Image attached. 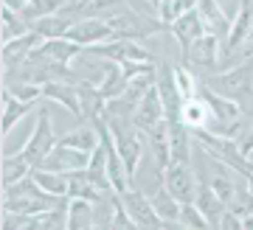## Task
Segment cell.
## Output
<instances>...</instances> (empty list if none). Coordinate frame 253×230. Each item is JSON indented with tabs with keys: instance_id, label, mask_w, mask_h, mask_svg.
I'll return each mask as SVG.
<instances>
[{
	"instance_id": "4fadbf2b",
	"label": "cell",
	"mask_w": 253,
	"mask_h": 230,
	"mask_svg": "<svg viewBox=\"0 0 253 230\" xmlns=\"http://www.w3.org/2000/svg\"><path fill=\"white\" fill-rule=\"evenodd\" d=\"M42 98L48 101H56V104H62L68 113H73L76 118H84L82 115V98H79V84H73V81H45L42 84Z\"/></svg>"
},
{
	"instance_id": "30bf717a",
	"label": "cell",
	"mask_w": 253,
	"mask_h": 230,
	"mask_svg": "<svg viewBox=\"0 0 253 230\" xmlns=\"http://www.w3.org/2000/svg\"><path fill=\"white\" fill-rule=\"evenodd\" d=\"M42 42H45V37L40 34V31H34V28H31V31H26L23 37L6 39V42H3V62H6V68L23 65Z\"/></svg>"
},
{
	"instance_id": "ac0fdd59",
	"label": "cell",
	"mask_w": 253,
	"mask_h": 230,
	"mask_svg": "<svg viewBox=\"0 0 253 230\" xmlns=\"http://www.w3.org/2000/svg\"><path fill=\"white\" fill-rule=\"evenodd\" d=\"M34 104L37 101H23V98H17L9 87L3 90V135H6V138H9L11 129L34 110Z\"/></svg>"
},
{
	"instance_id": "7c38bea8",
	"label": "cell",
	"mask_w": 253,
	"mask_h": 230,
	"mask_svg": "<svg viewBox=\"0 0 253 230\" xmlns=\"http://www.w3.org/2000/svg\"><path fill=\"white\" fill-rule=\"evenodd\" d=\"M169 31H172V37L177 39L180 51L186 53L189 45L208 31V26H206V20H203V14H200V9H191L189 14H183L180 20H174L172 26H169Z\"/></svg>"
},
{
	"instance_id": "f1b7e54d",
	"label": "cell",
	"mask_w": 253,
	"mask_h": 230,
	"mask_svg": "<svg viewBox=\"0 0 253 230\" xmlns=\"http://www.w3.org/2000/svg\"><path fill=\"white\" fill-rule=\"evenodd\" d=\"M177 225H180V228H191V230H206V228H211V222L206 219V213L200 211L194 202H183Z\"/></svg>"
},
{
	"instance_id": "d590c367",
	"label": "cell",
	"mask_w": 253,
	"mask_h": 230,
	"mask_svg": "<svg viewBox=\"0 0 253 230\" xmlns=\"http://www.w3.org/2000/svg\"><path fill=\"white\" fill-rule=\"evenodd\" d=\"M251 39H253V31H251Z\"/></svg>"
},
{
	"instance_id": "9a60e30c",
	"label": "cell",
	"mask_w": 253,
	"mask_h": 230,
	"mask_svg": "<svg viewBox=\"0 0 253 230\" xmlns=\"http://www.w3.org/2000/svg\"><path fill=\"white\" fill-rule=\"evenodd\" d=\"M194 205H197L200 211L206 213V219L211 222V228H217L219 225V216L225 213L228 205L219 199V194L211 188V183L208 180H200V186H197V196H194Z\"/></svg>"
},
{
	"instance_id": "e0dca14e",
	"label": "cell",
	"mask_w": 253,
	"mask_h": 230,
	"mask_svg": "<svg viewBox=\"0 0 253 230\" xmlns=\"http://www.w3.org/2000/svg\"><path fill=\"white\" fill-rule=\"evenodd\" d=\"M121 3H124V0H68L62 9H59V14H65V17H71V20L99 17L101 11L116 9Z\"/></svg>"
},
{
	"instance_id": "7402d4cb",
	"label": "cell",
	"mask_w": 253,
	"mask_h": 230,
	"mask_svg": "<svg viewBox=\"0 0 253 230\" xmlns=\"http://www.w3.org/2000/svg\"><path fill=\"white\" fill-rule=\"evenodd\" d=\"M76 23V20L71 17H65V14H45V17H40L31 23V28L34 31H40V34L45 37V39H59V37H65L68 31H71V26Z\"/></svg>"
},
{
	"instance_id": "8992f818",
	"label": "cell",
	"mask_w": 253,
	"mask_h": 230,
	"mask_svg": "<svg viewBox=\"0 0 253 230\" xmlns=\"http://www.w3.org/2000/svg\"><path fill=\"white\" fill-rule=\"evenodd\" d=\"M163 186L169 188L180 202H194V196H197V186L200 180L194 174V168L191 163H183V160H172L169 166H166V177H163Z\"/></svg>"
},
{
	"instance_id": "836d02e7",
	"label": "cell",
	"mask_w": 253,
	"mask_h": 230,
	"mask_svg": "<svg viewBox=\"0 0 253 230\" xmlns=\"http://www.w3.org/2000/svg\"><path fill=\"white\" fill-rule=\"evenodd\" d=\"M149 3H152V6H155V9H158V3H161V0H149Z\"/></svg>"
},
{
	"instance_id": "4dcf8cb0",
	"label": "cell",
	"mask_w": 253,
	"mask_h": 230,
	"mask_svg": "<svg viewBox=\"0 0 253 230\" xmlns=\"http://www.w3.org/2000/svg\"><path fill=\"white\" fill-rule=\"evenodd\" d=\"M219 230H242V216L236 211H231V208H225V213L219 216Z\"/></svg>"
},
{
	"instance_id": "603a6c76",
	"label": "cell",
	"mask_w": 253,
	"mask_h": 230,
	"mask_svg": "<svg viewBox=\"0 0 253 230\" xmlns=\"http://www.w3.org/2000/svg\"><path fill=\"white\" fill-rule=\"evenodd\" d=\"M56 143H62V146H73V149H82V152H96V146L101 143V135H99V126H79V129H73L68 132L65 138H59Z\"/></svg>"
},
{
	"instance_id": "d6a6232c",
	"label": "cell",
	"mask_w": 253,
	"mask_h": 230,
	"mask_svg": "<svg viewBox=\"0 0 253 230\" xmlns=\"http://www.w3.org/2000/svg\"><path fill=\"white\" fill-rule=\"evenodd\" d=\"M242 230H253V211L242 216Z\"/></svg>"
},
{
	"instance_id": "7a4b0ae2",
	"label": "cell",
	"mask_w": 253,
	"mask_h": 230,
	"mask_svg": "<svg viewBox=\"0 0 253 230\" xmlns=\"http://www.w3.org/2000/svg\"><path fill=\"white\" fill-rule=\"evenodd\" d=\"M104 20H107V26L113 28L116 37H121V39H144V37L161 34L163 28H166L161 23V17L144 14V11L132 9V6H126V3L110 9L107 14H104Z\"/></svg>"
},
{
	"instance_id": "8fae6325",
	"label": "cell",
	"mask_w": 253,
	"mask_h": 230,
	"mask_svg": "<svg viewBox=\"0 0 253 230\" xmlns=\"http://www.w3.org/2000/svg\"><path fill=\"white\" fill-rule=\"evenodd\" d=\"M183 59L191 65H197V68H217L219 62V37L211 34V31H206V34L200 37V39H194V42L189 45V51L183 53Z\"/></svg>"
},
{
	"instance_id": "e575fe53",
	"label": "cell",
	"mask_w": 253,
	"mask_h": 230,
	"mask_svg": "<svg viewBox=\"0 0 253 230\" xmlns=\"http://www.w3.org/2000/svg\"><path fill=\"white\" fill-rule=\"evenodd\" d=\"M248 160H251V163H253V152H251V154H248Z\"/></svg>"
},
{
	"instance_id": "83f0119b",
	"label": "cell",
	"mask_w": 253,
	"mask_h": 230,
	"mask_svg": "<svg viewBox=\"0 0 253 230\" xmlns=\"http://www.w3.org/2000/svg\"><path fill=\"white\" fill-rule=\"evenodd\" d=\"M172 76H174V87H177V93L183 96V101L197 96V79H194V73H191L186 65H174Z\"/></svg>"
},
{
	"instance_id": "5bb4252c",
	"label": "cell",
	"mask_w": 253,
	"mask_h": 230,
	"mask_svg": "<svg viewBox=\"0 0 253 230\" xmlns=\"http://www.w3.org/2000/svg\"><path fill=\"white\" fill-rule=\"evenodd\" d=\"M253 31V9H251V0H239V9H236V17L231 23V31H228L225 39V51H236L242 48L245 39L251 37Z\"/></svg>"
},
{
	"instance_id": "6da1fadb",
	"label": "cell",
	"mask_w": 253,
	"mask_h": 230,
	"mask_svg": "<svg viewBox=\"0 0 253 230\" xmlns=\"http://www.w3.org/2000/svg\"><path fill=\"white\" fill-rule=\"evenodd\" d=\"M68 196H54L42 191V186L37 183L31 174L23 177L14 186L3 188V211L6 213H23V216H31V213L48 211V208H56V205H65Z\"/></svg>"
},
{
	"instance_id": "d6986e66",
	"label": "cell",
	"mask_w": 253,
	"mask_h": 230,
	"mask_svg": "<svg viewBox=\"0 0 253 230\" xmlns=\"http://www.w3.org/2000/svg\"><path fill=\"white\" fill-rule=\"evenodd\" d=\"M197 9L206 20V26L211 34H217L219 39H228V31H231V23L234 20L225 14V9L219 6L217 0H197Z\"/></svg>"
},
{
	"instance_id": "ba28073f",
	"label": "cell",
	"mask_w": 253,
	"mask_h": 230,
	"mask_svg": "<svg viewBox=\"0 0 253 230\" xmlns=\"http://www.w3.org/2000/svg\"><path fill=\"white\" fill-rule=\"evenodd\" d=\"M90 154L93 152H82V149H73V146H62L56 143L54 152L48 154L40 168H51V171H62V174H71V171H79V168H87L90 163Z\"/></svg>"
},
{
	"instance_id": "f546056e",
	"label": "cell",
	"mask_w": 253,
	"mask_h": 230,
	"mask_svg": "<svg viewBox=\"0 0 253 230\" xmlns=\"http://www.w3.org/2000/svg\"><path fill=\"white\" fill-rule=\"evenodd\" d=\"M11 93L23 101H40L42 98V84H34V81H20L11 87Z\"/></svg>"
},
{
	"instance_id": "d4e9b609",
	"label": "cell",
	"mask_w": 253,
	"mask_h": 230,
	"mask_svg": "<svg viewBox=\"0 0 253 230\" xmlns=\"http://www.w3.org/2000/svg\"><path fill=\"white\" fill-rule=\"evenodd\" d=\"M31 171H34V166H31L20 152L17 154H6V157H3V188L20 183V180L28 177Z\"/></svg>"
},
{
	"instance_id": "4316f807",
	"label": "cell",
	"mask_w": 253,
	"mask_h": 230,
	"mask_svg": "<svg viewBox=\"0 0 253 230\" xmlns=\"http://www.w3.org/2000/svg\"><path fill=\"white\" fill-rule=\"evenodd\" d=\"M26 31H31V23L20 11L3 6V42L6 39H14V37H23Z\"/></svg>"
},
{
	"instance_id": "44dd1931",
	"label": "cell",
	"mask_w": 253,
	"mask_h": 230,
	"mask_svg": "<svg viewBox=\"0 0 253 230\" xmlns=\"http://www.w3.org/2000/svg\"><path fill=\"white\" fill-rule=\"evenodd\" d=\"M180 121L189 126L191 132H194V129H203V126L211 121V110H208L206 98H203V96L186 98L183 107H180Z\"/></svg>"
},
{
	"instance_id": "52a82bcc",
	"label": "cell",
	"mask_w": 253,
	"mask_h": 230,
	"mask_svg": "<svg viewBox=\"0 0 253 230\" xmlns=\"http://www.w3.org/2000/svg\"><path fill=\"white\" fill-rule=\"evenodd\" d=\"M65 37L71 42L82 45V48H90V45H101V42L116 39V31L107 26L104 17H84V20H76Z\"/></svg>"
},
{
	"instance_id": "9c48e42d",
	"label": "cell",
	"mask_w": 253,
	"mask_h": 230,
	"mask_svg": "<svg viewBox=\"0 0 253 230\" xmlns=\"http://www.w3.org/2000/svg\"><path fill=\"white\" fill-rule=\"evenodd\" d=\"M132 121H135V126L141 132H146V129H152V126L166 121V110H163V98H161V90H158V81H155V87L141 98V104L135 107Z\"/></svg>"
},
{
	"instance_id": "484cf974",
	"label": "cell",
	"mask_w": 253,
	"mask_h": 230,
	"mask_svg": "<svg viewBox=\"0 0 253 230\" xmlns=\"http://www.w3.org/2000/svg\"><path fill=\"white\" fill-rule=\"evenodd\" d=\"M191 9H197V0H161L158 3V17L166 28L172 26L174 20H180L183 14H189Z\"/></svg>"
},
{
	"instance_id": "3957f363",
	"label": "cell",
	"mask_w": 253,
	"mask_h": 230,
	"mask_svg": "<svg viewBox=\"0 0 253 230\" xmlns=\"http://www.w3.org/2000/svg\"><path fill=\"white\" fill-rule=\"evenodd\" d=\"M206 87H211L219 96L234 98V101H242V98L253 96V59L236 65L231 71L217 73V76H208Z\"/></svg>"
},
{
	"instance_id": "cb8c5ba5",
	"label": "cell",
	"mask_w": 253,
	"mask_h": 230,
	"mask_svg": "<svg viewBox=\"0 0 253 230\" xmlns=\"http://www.w3.org/2000/svg\"><path fill=\"white\" fill-rule=\"evenodd\" d=\"M31 177H34L37 183L42 186V191H48V194H54V196H68V188H71V183H68V174H62V171H51V168L34 166Z\"/></svg>"
},
{
	"instance_id": "277c9868",
	"label": "cell",
	"mask_w": 253,
	"mask_h": 230,
	"mask_svg": "<svg viewBox=\"0 0 253 230\" xmlns=\"http://www.w3.org/2000/svg\"><path fill=\"white\" fill-rule=\"evenodd\" d=\"M54 146H56V138H54V129H51V118H48V110L42 107V110L37 113L34 132H31L26 146L20 149V154H23L31 166H40V163L54 152Z\"/></svg>"
},
{
	"instance_id": "5b68a950",
	"label": "cell",
	"mask_w": 253,
	"mask_h": 230,
	"mask_svg": "<svg viewBox=\"0 0 253 230\" xmlns=\"http://www.w3.org/2000/svg\"><path fill=\"white\" fill-rule=\"evenodd\" d=\"M121 202H124V208L135 228H166L163 219L158 216V211H155L152 196L144 194L141 188H126L121 194Z\"/></svg>"
},
{
	"instance_id": "ffe728a7",
	"label": "cell",
	"mask_w": 253,
	"mask_h": 230,
	"mask_svg": "<svg viewBox=\"0 0 253 230\" xmlns=\"http://www.w3.org/2000/svg\"><path fill=\"white\" fill-rule=\"evenodd\" d=\"M152 205H155V211H158V216L163 219V225H166V228H180V225H177V219H180L183 202L166 186H161L152 194Z\"/></svg>"
},
{
	"instance_id": "1f68e13d",
	"label": "cell",
	"mask_w": 253,
	"mask_h": 230,
	"mask_svg": "<svg viewBox=\"0 0 253 230\" xmlns=\"http://www.w3.org/2000/svg\"><path fill=\"white\" fill-rule=\"evenodd\" d=\"M236 143H239V149H242V154L248 157V154L253 152V124H251V126H242V132H239Z\"/></svg>"
},
{
	"instance_id": "2e32d148",
	"label": "cell",
	"mask_w": 253,
	"mask_h": 230,
	"mask_svg": "<svg viewBox=\"0 0 253 230\" xmlns=\"http://www.w3.org/2000/svg\"><path fill=\"white\" fill-rule=\"evenodd\" d=\"M68 228L87 230L96 228V202L84 196H68Z\"/></svg>"
}]
</instances>
